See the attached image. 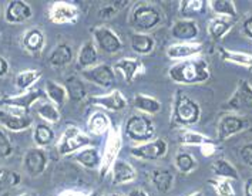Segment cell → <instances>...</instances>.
<instances>
[{"mask_svg": "<svg viewBox=\"0 0 252 196\" xmlns=\"http://www.w3.org/2000/svg\"><path fill=\"white\" fill-rule=\"evenodd\" d=\"M170 79L180 84H197L210 77V68L205 60H184L173 65L168 71Z\"/></svg>", "mask_w": 252, "mask_h": 196, "instance_id": "cell-1", "label": "cell"}, {"mask_svg": "<svg viewBox=\"0 0 252 196\" xmlns=\"http://www.w3.org/2000/svg\"><path fill=\"white\" fill-rule=\"evenodd\" d=\"M199 105L187 97L186 94L178 92L174 105V122L180 125H192L198 122L199 119Z\"/></svg>", "mask_w": 252, "mask_h": 196, "instance_id": "cell-2", "label": "cell"}, {"mask_svg": "<svg viewBox=\"0 0 252 196\" xmlns=\"http://www.w3.org/2000/svg\"><path fill=\"white\" fill-rule=\"evenodd\" d=\"M126 134L138 142L148 141L156 134L154 122L146 115H131L126 124Z\"/></svg>", "mask_w": 252, "mask_h": 196, "instance_id": "cell-3", "label": "cell"}, {"mask_svg": "<svg viewBox=\"0 0 252 196\" xmlns=\"http://www.w3.org/2000/svg\"><path fill=\"white\" fill-rule=\"evenodd\" d=\"M92 142V140L89 138V135H86L83 131L74 127V125H70L62 135V140L57 145V149H59V154L60 155H67V154H71L74 152L76 149H79L80 146H86Z\"/></svg>", "mask_w": 252, "mask_h": 196, "instance_id": "cell-4", "label": "cell"}, {"mask_svg": "<svg viewBox=\"0 0 252 196\" xmlns=\"http://www.w3.org/2000/svg\"><path fill=\"white\" fill-rule=\"evenodd\" d=\"M133 25L140 30H150L156 27L161 22V14L159 12L148 4H140L133 10L131 14Z\"/></svg>", "mask_w": 252, "mask_h": 196, "instance_id": "cell-5", "label": "cell"}, {"mask_svg": "<svg viewBox=\"0 0 252 196\" xmlns=\"http://www.w3.org/2000/svg\"><path fill=\"white\" fill-rule=\"evenodd\" d=\"M49 19L52 23L56 25L76 23L79 19V9L73 3L56 1L49 9Z\"/></svg>", "mask_w": 252, "mask_h": 196, "instance_id": "cell-6", "label": "cell"}, {"mask_svg": "<svg viewBox=\"0 0 252 196\" xmlns=\"http://www.w3.org/2000/svg\"><path fill=\"white\" fill-rule=\"evenodd\" d=\"M81 76L100 87H104V88H111L116 84L114 71L108 64H100L81 70Z\"/></svg>", "mask_w": 252, "mask_h": 196, "instance_id": "cell-7", "label": "cell"}, {"mask_svg": "<svg viewBox=\"0 0 252 196\" xmlns=\"http://www.w3.org/2000/svg\"><path fill=\"white\" fill-rule=\"evenodd\" d=\"M25 169L32 176H39L47 167V155L41 148H32L29 149L23 159Z\"/></svg>", "mask_w": 252, "mask_h": 196, "instance_id": "cell-8", "label": "cell"}, {"mask_svg": "<svg viewBox=\"0 0 252 196\" xmlns=\"http://www.w3.org/2000/svg\"><path fill=\"white\" fill-rule=\"evenodd\" d=\"M94 37H95V41H97L98 47L103 52L110 53V54L117 53L123 47L119 36L113 30H110L108 27H97V28H94Z\"/></svg>", "mask_w": 252, "mask_h": 196, "instance_id": "cell-9", "label": "cell"}, {"mask_svg": "<svg viewBox=\"0 0 252 196\" xmlns=\"http://www.w3.org/2000/svg\"><path fill=\"white\" fill-rule=\"evenodd\" d=\"M167 154V142L164 140H157L153 142L131 148V155L146 161H154Z\"/></svg>", "mask_w": 252, "mask_h": 196, "instance_id": "cell-10", "label": "cell"}, {"mask_svg": "<svg viewBox=\"0 0 252 196\" xmlns=\"http://www.w3.org/2000/svg\"><path fill=\"white\" fill-rule=\"evenodd\" d=\"M33 16V10L30 7V4L23 0H13L7 4L4 19L9 23H25L30 17Z\"/></svg>", "mask_w": 252, "mask_h": 196, "instance_id": "cell-11", "label": "cell"}, {"mask_svg": "<svg viewBox=\"0 0 252 196\" xmlns=\"http://www.w3.org/2000/svg\"><path fill=\"white\" fill-rule=\"evenodd\" d=\"M44 94L40 88H30L26 94L23 95H19V97H12V98H6L3 100L1 104L7 105V107H12V108H17L20 110L22 114H26L30 108V105L33 103H36L37 100H40Z\"/></svg>", "mask_w": 252, "mask_h": 196, "instance_id": "cell-12", "label": "cell"}, {"mask_svg": "<svg viewBox=\"0 0 252 196\" xmlns=\"http://www.w3.org/2000/svg\"><path fill=\"white\" fill-rule=\"evenodd\" d=\"M90 103L100 107H104L111 111H121L127 107V100L119 90H113L108 95H95L90 98Z\"/></svg>", "mask_w": 252, "mask_h": 196, "instance_id": "cell-13", "label": "cell"}, {"mask_svg": "<svg viewBox=\"0 0 252 196\" xmlns=\"http://www.w3.org/2000/svg\"><path fill=\"white\" fill-rule=\"evenodd\" d=\"M22 43H23V47L30 54L39 57L41 52H43V49H44L46 37H44V34H43V31L40 28L34 27V28H30L25 33Z\"/></svg>", "mask_w": 252, "mask_h": 196, "instance_id": "cell-14", "label": "cell"}, {"mask_svg": "<svg viewBox=\"0 0 252 196\" xmlns=\"http://www.w3.org/2000/svg\"><path fill=\"white\" fill-rule=\"evenodd\" d=\"M0 124L10 131H23L32 125V118L25 114H10L0 111Z\"/></svg>", "mask_w": 252, "mask_h": 196, "instance_id": "cell-15", "label": "cell"}, {"mask_svg": "<svg viewBox=\"0 0 252 196\" xmlns=\"http://www.w3.org/2000/svg\"><path fill=\"white\" fill-rule=\"evenodd\" d=\"M47 61L53 68H60V67L68 65L73 61V49L66 43H62V44L56 46V49L50 53Z\"/></svg>", "mask_w": 252, "mask_h": 196, "instance_id": "cell-16", "label": "cell"}, {"mask_svg": "<svg viewBox=\"0 0 252 196\" xmlns=\"http://www.w3.org/2000/svg\"><path fill=\"white\" fill-rule=\"evenodd\" d=\"M202 50V44L199 43H178L173 44L167 49V56L170 58H188L195 56Z\"/></svg>", "mask_w": 252, "mask_h": 196, "instance_id": "cell-17", "label": "cell"}, {"mask_svg": "<svg viewBox=\"0 0 252 196\" xmlns=\"http://www.w3.org/2000/svg\"><path fill=\"white\" fill-rule=\"evenodd\" d=\"M120 146H121V138H120L119 130L116 128V130L111 131L110 138H108V141H107L106 151H104V164H103V170H101V173H106L107 169H108V167L113 164L114 158L117 157V154H119Z\"/></svg>", "mask_w": 252, "mask_h": 196, "instance_id": "cell-18", "label": "cell"}, {"mask_svg": "<svg viewBox=\"0 0 252 196\" xmlns=\"http://www.w3.org/2000/svg\"><path fill=\"white\" fill-rule=\"evenodd\" d=\"M173 37L178 40H191L198 36V27L194 22L189 20H180L173 26L171 30Z\"/></svg>", "mask_w": 252, "mask_h": 196, "instance_id": "cell-19", "label": "cell"}, {"mask_svg": "<svg viewBox=\"0 0 252 196\" xmlns=\"http://www.w3.org/2000/svg\"><path fill=\"white\" fill-rule=\"evenodd\" d=\"M229 105L234 108H252V87L247 81L239 84V88L229 101Z\"/></svg>", "mask_w": 252, "mask_h": 196, "instance_id": "cell-20", "label": "cell"}, {"mask_svg": "<svg viewBox=\"0 0 252 196\" xmlns=\"http://www.w3.org/2000/svg\"><path fill=\"white\" fill-rule=\"evenodd\" d=\"M245 121L241 119L238 117H232V115H228V117L222 118L221 124H220V130H218V134H220V138H228L234 134H237L239 131H242L245 128Z\"/></svg>", "mask_w": 252, "mask_h": 196, "instance_id": "cell-21", "label": "cell"}, {"mask_svg": "<svg viewBox=\"0 0 252 196\" xmlns=\"http://www.w3.org/2000/svg\"><path fill=\"white\" fill-rule=\"evenodd\" d=\"M137 172L133 167L124 161H116L113 164V179L116 183H124L133 181Z\"/></svg>", "mask_w": 252, "mask_h": 196, "instance_id": "cell-22", "label": "cell"}, {"mask_svg": "<svg viewBox=\"0 0 252 196\" xmlns=\"http://www.w3.org/2000/svg\"><path fill=\"white\" fill-rule=\"evenodd\" d=\"M98 60V56H97V49L94 46L93 41H86L81 47V50L79 53V65L86 70V68H90L93 67Z\"/></svg>", "mask_w": 252, "mask_h": 196, "instance_id": "cell-23", "label": "cell"}, {"mask_svg": "<svg viewBox=\"0 0 252 196\" xmlns=\"http://www.w3.org/2000/svg\"><path fill=\"white\" fill-rule=\"evenodd\" d=\"M151 179L161 194H168L170 189L173 188L174 176L170 170L156 169L151 173Z\"/></svg>", "mask_w": 252, "mask_h": 196, "instance_id": "cell-24", "label": "cell"}, {"mask_svg": "<svg viewBox=\"0 0 252 196\" xmlns=\"http://www.w3.org/2000/svg\"><path fill=\"white\" fill-rule=\"evenodd\" d=\"M114 67L124 74L126 81L128 84H131L137 71L143 67V63L140 60H135V58H124V60H120L119 63H116Z\"/></svg>", "mask_w": 252, "mask_h": 196, "instance_id": "cell-25", "label": "cell"}, {"mask_svg": "<svg viewBox=\"0 0 252 196\" xmlns=\"http://www.w3.org/2000/svg\"><path fill=\"white\" fill-rule=\"evenodd\" d=\"M134 107L140 111L148 112V114H157L161 110V103L158 100H156L154 97L138 94L134 97Z\"/></svg>", "mask_w": 252, "mask_h": 196, "instance_id": "cell-26", "label": "cell"}, {"mask_svg": "<svg viewBox=\"0 0 252 196\" xmlns=\"http://www.w3.org/2000/svg\"><path fill=\"white\" fill-rule=\"evenodd\" d=\"M46 94L50 101H53L56 105H63L67 98L66 87L60 85L59 83H54L52 80L46 81Z\"/></svg>", "mask_w": 252, "mask_h": 196, "instance_id": "cell-27", "label": "cell"}, {"mask_svg": "<svg viewBox=\"0 0 252 196\" xmlns=\"http://www.w3.org/2000/svg\"><path fill=\"white\" fill-rule=\"evenodd\" d=\"M66 90L67 95L73 100V101H81L86 97V88L84 84L81 83V80L70 76L66 79Z\"/></svg>", "mask_w": 252, "mask_h": 196, "instance_id": "cell-28", "label": "cell"}, {"mask_svg": "<svg viewBox=\"0 0 252 196\" xmlns=\"http://www.w3.org/2000/svg\"><path fill=\"white\" fill-rule=\"evenodd\" d=\"M131 49L137 54H148L154 49V40L147 34H133L131 36Z\"/></svg>", "mask_w": 252, "mask_h": 196, "instance_id": "cell-29", "label": "cell"}, {"mask_svg": "<svg viewBox=\"0 0 252 196\" xmlns=\"http://www.w3.org/2000/svg\"><path fill=\"white\" fill-rule=\"evenodd\" d=\"M40 77H41V73L39 70H25L16 76V87L25 91L27 88H30Z\"/></svg>", "mask_w": 252, "mask_h": 196, "instance_id": "cell-30", "label": "cell"}, {"mask_svg": "<svg viewBox=\"0 0 252 196\" xmlns=\"http://www.w3.org/2000/svg\"><path fill=\"white\" fill-rule=\"evenodd\" d=\"M76 161L86 168H95L100 164V155L94 148H87L76 155Z\"/></svg>", "mask_w": 252, "mask_h": 196, "instance_id": "cell-31", "label": "cell"}, {"mask_svg": "<svg viewBox=\"0 0 252 196\" xmlns=\"http://www.w3.org/2000/svg\"><path fill=\"white\" fill-rule=\"evenodd\" d=\"M54 138V132L50 125L47 124H37L34 130V142L39 146L49 145Z\"/></svg>", "mask_w": 252, "mask_h": 196, "instance_id": "cell-32", "label": "cell"}, {"mask_svg": "<svg viewBox=\"0 0 252 196\" xmlns=\"http://www.w3.org/2000/svg\"><path fill=\"white\" fill-rule=\"evenodd\" d=\"M89 128L95 135H103L110 128V121L104 114H94L89 121Z\"/></svg>", "mask_w": 252, "mask_h": 196, "instance_id": "cell-33", "label": "cell"}, {"mask_svg": "<svg viewBox=\"0 0 252 196\" xmlns=\"http://www.w3.org/2000/svg\"><path fill=\"white\" fill-rule=\"evenodd\" d=\"M37 112L39 115L44 121L50 122V124H56L60 121V112L59 110L56 108V105L50 104V103H43L37 107Z\"/></svg>", "mask_w": 252, "mask_h": 196, "instance_id": "cell-34", "label": "cell"}, {"mask_svg": "<svg viewBox=\"0 0 252 196\" xmlns=\"http://www.w3.org/2000/svg\"><path fill=\"white\" fill-rule=\"evenodd\" d=\"M214 173L218 175V176H224V178H232V179H237L238 178V173L237 169L224 159H218L215 164H214Z\"/></svg>", "mask_w": 252, "mask_h": 196, "instance_id": "cell-35", "label": "cell"}, {"mask_svg": "<svg viewBox=\"0 0 252 196\" xmlns=\"http://www.w3.org/2000/svg\"><path fill=\"white\" fill-rule=\"evenodd\" d=\"M231 25L232 23L228 19H214L213 22L210 23L208 30H210V33H211V36H213L214 39H221L226 31L229 30Z\"/></svg>", "mask_w": 252, "mask_h": 196, "instance_id": "cell-36", "label": "cell"}, {"mask_svg": "<svg viewBox=\"0 0 252 196\" xmlns=\"http://www.w3.org/2000/svg\"><path fill=\"white\" fill-rule=\"evenodd\" d=\"M214 12L218 14H224L228 17H235L237 12H235V6L234 1L229 0H218V1H211Z\"/></svg>", "mask_w": 252, "mask_h": 196, "instance_id": "cell-37", "label": "cell"}, {"mask_svg": "<svg viewBox=\"0 0 252 196\" xmlns=\"http://www.w3.org/2000/svg\"><path fill=\"white\" fill-rule=\"evenodd\" d=\"M22 181L20 175L16 170H9L6 168H0V186H17Z\"/></svg>", "mask_w": 252, "mask_h": 196, "instance_id": "cell-38", "label": "cell"}, {"mask_svg": "<svg viewBox=\"0 0 252 196\" xmlns=\"http://www.w3.org/2000/svg\"><path fill=\"white\" fill-rule=\"evenodd\" d=\"M175 165L177 168L181 170V172H189L195 168V161L194 158L191 157L189 154H186V152H180L177 158H175Z\"/></svg>", "mask_w": 252, "mask_h": 196, "instance_id": "cell-39", "label": "cell"}, {"mask_svg": "<svg viewBox=\"0 0 252 196\" xmlns=\"http://www.w3.org/2000/svg\"><path fill=\"white\" fill-rule=\"evenodd\" d=\"M180 4H181V14L189 16V14L201 13L205 3L202 0H187V1H181Z\"/></svg>", "mask_w": 252, "mask_h": 196, "instance_id": "cell-40", "label": "cell"}, {"mask_svg": "<svg viewBox=\"0 0 252 196\" xmlns=\"http://www.w3.org/2000/svg\"><path fill=\"white\" fill-rule=\"evenodd\" d=\"M181 142L188 145H194V144H211L213 141L205 138L204 135L201 134H197V132H191V131H187V132H183L181 134Z\"/></svg>", "mask_w": 252, "mask_h": 196, "instance_id": "cell-41", "label": "cell"}, {"mask_svg": "<svg viewBox=\"0 0 252 196\" xmlns=\"http://www.w3.org/2000/svg\"><path fill=\"white\" fill-rule=\"evenodd\" d=\"M13 154V146L10 144L7 135L0 130V159L10 157Z\"/></svg>", "mask_w": 252, "mask_h": 196, "instance_id": "cell-42", "label": "cell"}, {"mask_svg": "<svg viewBox=\"0 0 252 196\" xmlns=\"http://www.w3.org/2000/svg\"><path fill=\"white\" fill-rule=\"evenodd\" d=\"M126 4H128V1H117V3H113L110 7H103L101 12H100V17H103V19H110V17H113L114 14H117L119 7L126 6Z\"/></svg>", "mask_w": 252, "mask_h": 196, "instance_id": "cell-43", "label": "cell"}, {"mask_svg": "<svg viewBox=\"0 0 252 196\" xmlns=\"http://www.w3.org/2000/svg\"><path fill=\"white\" fill-rule=\"evenodd\" d=\"M225 56V58L228 60H232V61H237V63H242V64H250L252 61V58L248 56V54H234V53H226L222 52Z\"/></svg>", "mask_w": 252, "mask_h": 196, "instance_id": "cell-44", "label": "cell"}, {"mask_svg": "<svg viewBox=\"0 0 252 196\" xmlns=\"http://www.w3.org/2000/svg\"><path fill=\"white\" fill-rule=\"evenodd\" d=\"M241 158H242V161L247 165L252 167V144L242 146V149H241Z\"/></svg>", "mask_w": 252, "mask_h": 196, "instance_id": "cell-45", "label": "cell"}, {"mask_svg": "<svg viewBox=\"0 0 252 196\" xmlns=\"http://www.w3.org/2000/svg\"><path fill=\"white\" fill-rule=\"evenodd\" d=\"M215 186H217V191H218L220 196H234V191L228 182L217 183Z\"/></svg>", "mask_w": 252, "mask_h": 196, "instance_id": "cell-46", "label": "cell"}, {"mask_svg": "<svg viewBox=\"0 0 252 196\" xmlns=\"http://www.w3.org/2000/svg\"><path fill=\"white\" fill-rule=\"evenodd\" d=\"M9 71V63L4 57H0V77L6 76Z\"/></svg>", "mask_w": 252, "mask_h": 196, "instance_id": "cell-47", "label": "cell"}, {"mask_svg": "<svg viewBox=\"0 0 252 196\" xmlns=\"http://www.w3.org/2000/svg\"><path fill=\"white\" fill-rule=\"evenodd\" d=\"M244 33L248 36V37H251L252 39V17L250 19H247L245 22H244Z\"/></svg>", "mask_w": 252, "mask_h": 196, "instance_id": "cell-48", "label": "cell"}, {"mask_svg": "<svg viewBox=\"0 0 252 196\" xmlns=\"http://www.w3.org/2000/svg\"><path fill=\"white\" fill-rule=\"evenodd\" d=\"M245 196H252V178L245 183Z\"/></svg>", "mask_w": 252, "mask_h": 196, "instance_id": "cell-49", "label": "cell"}, {"mask_svg": "<svg viewBox=\"0 0 252 196\" xmlns=\"http://www.w3.org/2000/svg\"><path fill=\"white\" fill-rule=\"evenodd\" d=\"M128 196H148V195H147L143 189H134V191H131V192H130V195Z\"/></svg>", "mask_w": 252, "mask_h": 196, "instance_id": "cell-50", "label": "cell"}, {"mask_svg": "<svg viewBox=\"0 0 252 196\" xmlns=\"http://www.w3.org/2000/svg\"><path fill=\"white\" fill-rule=\"evenodd\" d=\"M17 196H39V194L33 192V191H27V192H23V194H20V195Z\"/></svg>", "mask_w": 252, "mask_h": 196, "instance_id": "cell-51", "label": "cell"}, {"mask_svg": "<svg viewBox=\"0 0 252 196\" xmlns=\"http://www.w3.org/2000/svg\"><path fill=\"white\" fill-rule=\"evenodd\" d=\"M62 196H80V195H76L74 192H68V191H67V192H64Z\"/></svg>", "mask_w": 252, "mask_h": 196, "instance_id": "cell-52", "label": "cell"}, {"mask_svg": "<svg viewBox=\"0 0 252 196\" xmlns=\"http://www.w3.org/2000/svg\"><path fill=\"white\" fill-rule=\"evenodd\" d=\"M189 196H204V195H202V192H199V191H197V192H194L192 195H189Z\"/></svg>", "mask_w": 252, "mask_h": 196, "instance_id": "cell-53", "label": "cell"}, {"mask_svg": "<svg viewBox=\"0 0 252 196\" xmlns=\"http://www.w3.org/2000/svg\"><path fill=\"white\" fill-rule=\"evenodd\" d=\"M90 196H101V194L95 191V192H93V194H92V195H90Z\"/></svg>", "mask_w": 252, "mask_h": 196, "instance_id": "cell-54", "label": "cell"}, {"mask_svg": "<svg viewBox=\"0 0 252 196\" xmlns=\"http://www.w3.org/2000/svg\"><path fill=\"white\" fill-rule=\"evenodd\" d=\"M1 196H9V194H7V192H6V194H3V195Z\"/></svg>", "mask_w": 252, "mask_h": 196, "instance_id": "cell-55", "label": "cell"}, {"mask_svg": "<svg viewBox=\"0 0 252 196\" xmlns=\"http://www.w3.org/2000/svg\"><path fill=\"white\" fill-rule=\"evenodd\" d=\"M111 196H121V195H119V194H114V195H111Z\"/></svg>", "mask_w": 252, "mask_h": 196, "instance_id": "cell-56", "label": "cell"}]
</instances>
